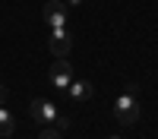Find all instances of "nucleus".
Instances as JSON below:
<instances>
[{"label":"nucleus","mask_w":158,"mask_h":139,"mask_svg":"<svg viewBox=\"0 0 158 139\" xmlns=\"http://www.w3.org/2000/svg\"><path fill=\"white\" fill-rule=\"evenodd\" d=\"M114 117H117V123H123V126L139 120V101H136L133 92H127V95H120L114 101Z\"/></svg>","instance_id":"1"},{"label":"nucleus","mask_w":158,"mask_h":139,"mask_svg":"<svg viewBox=\"0 0 158 139\" xmlns=\"http://www.w3.org/2000/svg\"><path fill=\"white\" fill-rule=\"evenodd\" d=\"M48 47L54 57H67L73 51V35L67 32V25H57V29H51V38H48Z\"/></svg>","instance_id":"2"},{"label":"nucleus","mask_w":158,"mask_h":139,"mask_svg":"<svg viewBox=\"0 0 158 139\" xmlns=\"http://www.w3.org/2000/svg\"><path fill=\"white\" fill-rule=\"evenodd\" d=\"M41 16H44V22L51 25V29H57V25H67V19H70V6L63 3V0H51V3L41 6Z\"/></svg>","instance_id":"3"},{"label":"nucleus","mask_w":158,"mask_h":139,"mask_svg":"<svg viewBox=\"0 0 158 139\" xmlns=\"http://www.w3.org/2000/svg\"><path fill=\"white\" fill-rule=\"evenodd\" d=\"M48 79L54 88H70L73 82V70H70V60L67 57H57L54 63H51V73H48Z\"/></svg>","instance_id":"4"},{"label":"nucleus","mask_w":158,"mask_h":139,"mask_svg":"<svg viewBox=\"0 0 158 139\" xmlns=\"http://www.w3.org/2000/svg\"><path fill=\"white\" fill-rule=\"evenodd\" d=\"M29 111H32V117H35L38 123H48V126H51V123L57 120V104H51V101H44V98H35Z\"/></svg>","instance_id":"5"},{"label":"nucleus","mask_w":158,"mask_h":139,"mask_svg":"<svg viewBox=\"0 0 158 139\" xmlns=\"http://www.w3.org/2000/svg\"><path fill=\"white\" fill-rule=\"evenodd\" d=\"M67 92H70V98H73V101H89L95 88H92V82H85V79H73Z\"/></svg>","instance_id":"6"},{"label":"nucleus","mask_w":158,"mask_h":139,"mask_svg":"<svg viewBox=\"0 0 158 139\" xmlns=\"http://www.w3.org/2000/svg\"><path fill=\"white\" fill-rule=\"evenodd\" d=\"M13 133H16V117H13V114L3 108V104H0V136H13Z\"/></svg>","instance_id":"7"},{"label":"nucleus","mask_w":158,"mask_h":139,"mask_svg":"<svg viewBox=\"0 0 158 139\" xmlns=\"http://www.w3.org/2000/svg\"><path fill=\"white\" fill-rule=\"evenodd\" d=\"M38 139H63V133L57 130V126H48V130H41V136Z\"/></svg>","instance_id":"8"},{"label":"nucleus","mask_w":158,"mask_h":139,"mask_svg":"<svg viewBox=\"0 0 158 139\" xmlns=\"http://www.w3.org/2000/svg\"><path fill=\"white\" fill-rule=\"evenodd\" d=\"M51 126H57L60 133H63V130H70V117H63V114H57V120L51 123Z\"/></svg>","instance_id":"9"},{"label":"nucleus","mask_w":158,"mask_h":139,"mask_svg":"<svg viewBox=\"0 0 158 139\" xmlns=\"http://www.w3.org/2000/svg\"><path fill=\"white\" fill-rule=\"evenodd\" d=\"M3 101H6V88L0 85V104H3Z\"/></svg>","instance_id":"10"},{"label":"nucleus","mask_w":158,"mask_h":139,"mask_svg":"<svg viewBox=\"0 0 158 139\" xmlns=\"http://www.w3.org/2000/svg\"><path fill=\"white\" fill-rule=\"evenodd\" d=\"M63 3H67V6H79V3H82V0H63Z\"/></svg>","instance_id":"11"},{"label":"nucleus","mask_w":158,"mask_h":139,"mask_svg":"<svg viewBox=\"0 0 158 139\" xmlns=\"http://www.w3.org/2000/svg\"><path fill=\"white\" fill-rule=\"evenodd\" d=\"M108 139H120V136H108Z\"/></svg>","instance_id":"12"}]
</instances>
